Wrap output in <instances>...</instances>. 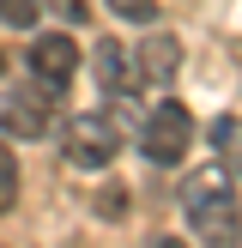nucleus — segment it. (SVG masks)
<instances>
[{
    "label": "nucleus",
    "mask_w": 242,
    "mask_h": 248,
    "mask_svg": "<svg viewBox=\"0 0 242 248\" xmlns=\"http://www.w3.org/2000/svg\"><path fill=\"white\" fill-rule=\"evenodd\" d=\"M43 18V0H0V24L6 31H30Z\"/></svg>",
    "instance_id": "10"
},
{
    "label": "nucleus",
    "mask_w": 242,
    "mask_h": 248,
    "mask_svg": "<svg viewBox=\"0 0 242 248\" xmlns=\"http://www.w3.org/2000/svg\"><path fill=\"white\" fill-rule=\"evenodd\" d=\"M182 212H188V230H194L206 248H236V242H242V206H236V194L182 206Z\"/></svg>",
    "instance_id": "5"
},
{
    "label": "nucleus",
    "mask_w": 242,
    "mask_h": 248,
    "mask_svg": "<svg viewBox=\"0 0 242 248\" xmlns=\"http://www.w3.org/2000/svg\"><path fill=\"white\" fill-rule=\"evenodd\" d=\"M55 91H43V85H24V91H6V103H0V127L12 133V140H48L55 133Z\"/></svg>",
    "instance_id": "3"
},
{
    "label": "nucleus",
    "mask_w": 242,
    "mask_h": 248,
    "mask_svg": "<svg viewBox=\"0 0 242 248\" xmlns=\"http://www.w3.org/2000/svg\"><path fill=\"white\" fill-rule=\"evenodd\" d=\"M24 67H30V79L43 85V91H67L73 85V73H79V48H73V36L67 31H43L30 43V61H24Z\"/></svg>",
    "instance_id": "4"
},
{
    "label": "nucleus",
    "mask_w": 242,
    "mask_h": 248,
    "mask_svg": "<svg viewBox=\"0 0 242 248\" xmlns=\"http://www.w3.org/2000/svg\"><path fill=\"white\" fill-rule=\"evenodd\" d=\"M121 152V127L109 121V109H85V115L67 121V133H60V157H67L73 170H85V176H103L109 164H115Z\"/></svg>",
    "instance_id": "1"
},
{
    "label": "nucleus",
    "mask_w": 242,
    "mask_h": 248,
    "mask_svg": "<svg viewBox=\"0 0 242 248\" xmlns=\"http://www.w3.org/2000/svg\"><path fill=\"white\" fill-rule=\"evenodd\" d=\"M139 152H145V164H157V170H176L182 157L194 152V115L169 97V103H157V109H145V121H139Z\"/></svg>",
    "instance_id": "2"
},
{
    "label": "nucleus",
    "mask_w": 242,
    "mask_h": 248,
    "mask_svg": "<svg viewBox=\"0 0 242 248\" xmlns=\"http://www.w3.org/2000/svg\"><path fill=\"white\" fill-rule=\"evenodd\" d=\"M48 12H55V18H67V24H85L91 18V6H85V0H43Z\"/></svg>",
    "instance_id": "14"
},
{
    "label": "nucleus",
    "mask_w": 242,
    "mask_h": 248,
    "mask_svg": "<svg viewBox=\"0 0 242 248\" xmlns=\"http://www.w3.org/2000/svg\"><path fill=\"white\" fill-rule=\"evenodd\" d=\"M91 206H97V218H103V224H121V218H127V188H121V182H109Z\"/></svg>",
    "instance_id": "12"
},
{
    "label": "nucleus",
    "mask_w": 242,
    "mask_h": 248,
    "mask_svg": "<svg viewBox=\"0 0 242 248\" xmlns=\"http://www.w3.org/2000/svg\"><path fill=\"white\" fill-rule=\"evenodd\" d=\"M133 73H139V85H151V91H169V79L182 73V43L169 31H145V43L133 48Z\"/></svg>",
    "instance_id": "6"
},
{
    "label": "nucleus",
    "mask_w": 242,
    "mask_h": 248,
    "mask_svg": "<svg viewBox=\"0 0 242 248\" xmlns=\"http://www.w3.org/2000/svg\"><path fill=\"white\" fill-rule=\"evenodd\" d=\"M151 248H188V242H176V236H157V242H151Z\"/></svg>",
    "instance_id": "15"
},
{
    "label": "nucleus",
    "mask_w": 242,
    "mask_h": 248,
    "mask_svg": "<svg viewBox=\"0 0 242 248\" xmlns=\"http://www.w3.org/2000/svg\"><path fill=\"white\" fill-rule=\"evenodd\" d=\"M218 194H236V176H230L224 157L200 164L194 176H182V206H200V200H218Z\"/></svg>",
    "instance_id": "8"
},
{
    "label": "nucleus",
    "mask_w": 242,
    "mask_h": 248,
    "mask_svg": "<svg viewBox=\"0 0 242 248\" xmlns=\"http://www.w3.org/2000/svg\"><path fill=\"white\" fill-rule=\"evenodd\" d=\"M109 12H115L121 24H151L157 18V0H109Z\"/></svg>",
    "instance_id": "13"
},
{
    "label": "nucleus",
    "mask_w": 242,
    "mask_h": 248,
    "mask_svg": "<svg viewBox=\"0 0 242 248\" xmlns=\"http://www.w3.org/2000/svg\"><path fill=\"white\" fill-rule=\"evenodd\" d=\"M18 206V164H12V145H0V218Z\"/></svg>",
    "instance_id": "11"
},
{
    "label": "nucleus",
    "mask_w": 242,
    "mask_h": 248,
    "mask_svg": "<svg viewBox=\"0 0 242 248\" xmlns=\"http://www.w3.org/2000/svg\"><path fill=\"white\" fill-rule=\"evenodd\" d=\"M0 79H6V55H0Z\"/></svg>",
    "instance_id": "16"
},
{
    "label": "nucleus",
    "mask_w": 242,
    "mask_h": 248,
    "mask_svg": "<svg viewBox=\"0 0 242 248\" xmlns=\"http://www.w3.org/2000/svg\"><path fill=\"white\" fill-rule=\"evenodd\" d=\"M91 79L103 97H121V91H139V73H133V48H121L115 36H103V43L91 48Z\"/></svg>",
    "instance_id": "7"
},
{
    "label": "nucleus",
    "mask_w": 242,
    "mask_h": 248,
    "mask_svg": "<svg viewBox=\"0 0 242 248\" xmlns=\"http://www.w3.org/2000/svg\"><path fill=\"white\" fill-rule=\"evenodd\" d=\"M236 152H242V121L218 115V121H212V157H224V164H230Z\"/></svg>",
    "instance_id": "9"
}]
</instances>
